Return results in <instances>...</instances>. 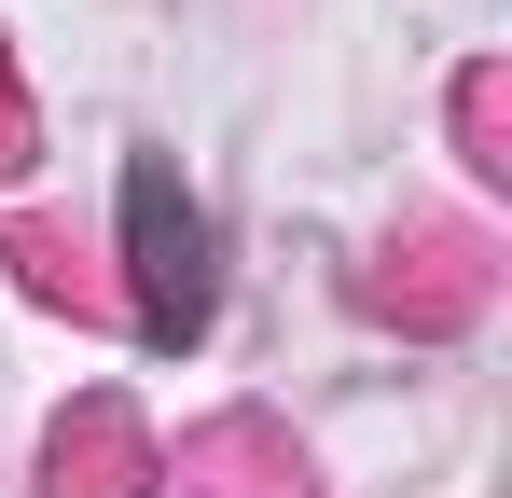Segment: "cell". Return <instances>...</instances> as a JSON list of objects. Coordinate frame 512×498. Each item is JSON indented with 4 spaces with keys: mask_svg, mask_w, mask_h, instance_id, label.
I'll return each instance as SVG.
<instances>
[{
    "mask_svg": "<svg viewBox=\"0 0 512 498\" xmlns=\"http://www.w3.org/2000/svg\"><path fill=\"white\" fill-rule=\"evenodd\" d=\"M14 139H28V111H14V83H0V166H14Z\"/></svg>",
    "mask_w": 512,
    "mask_h": 498,
    "instance_id": "cell-3",
    "label": "cell"
},
{
    "mask_svg": "<svg viewBox=\"0 0 512 498\" xmlns=\"http://www.w3.org/2000/svg\"><path fill=\"white\" fill-rule=\"evenodd\" d=\"M42 471H56V498H125L139 471H153V457H139V415H125V402H84L70 429H56Z\"/></svg>",
    "mask_w": 512,
    "mask_h": 498,
    "instance_id": "cell-2",
    "label": "cell"
},
{
    "mask_svg": "<svg viewBox=\"0 0 512 498\" xmlns=\"http://www.w3.org/2000/svg\"><path fill=\"white\" fill-rule=\"evenodd\" d=\"M125 236H139V332L194 346V319H208V222L180 208L167 166H125Z\"/></svg>",
    "mask_w": 512,
    "mask_h": 498,
    "instance_id": "cell-1",
    "label": "cell"
}]
</instances>
